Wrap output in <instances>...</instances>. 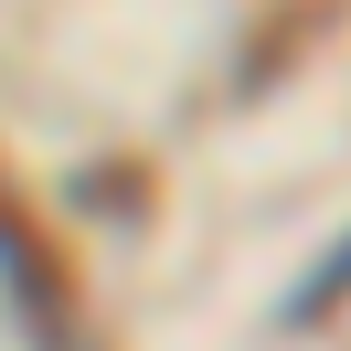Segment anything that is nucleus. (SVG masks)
Segmentation results:
<instances>
[{
    "instance_id": "2",
    "label": "nucleus",
    "mask_w": 351,
    "mask_h": 351,
    "mask_svg": "<svg viewBox=\"0 0 351 351\" xmlns=\"http://www.w3.org/2000/svg\"><path fill=\"white\" fill-rule=\"evenodd\" d=\"M341 298H351V234L330 245V256L308 266L298 287H287V330H298V319H319V308H341Z\"/></svg>"
},
{
    "instance_id": "1",
    "label": "nucleus",
    "mask_w": 351,
    "mask_h": 351,
    "mask_svg": "<svg viewBox=\"0 0 351 351\" xmlns=\"http://www.w3.org/2000/svg\"><path fill=\"white\" fill-rule=\"evenodd\" d=\"M330 11H351V0H287V11H277V32H266V43H245L234 86H245V96H256V86H277V75H287V64L308 53V32H319Z\"/></svg>"
}]
</instances>
